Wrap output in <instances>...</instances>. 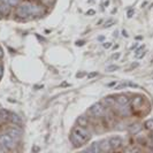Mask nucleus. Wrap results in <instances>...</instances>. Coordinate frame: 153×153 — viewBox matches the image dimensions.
<instances>
[{
  "mask_svg": "<svg viewBox=\"0 0 153 153\" xmlns=\"http://www.w3.org/2000/svg\"><path fill=\"white\" fill-rule=\"evenodd\" d=\"M152 62H153V59H152Z\"/></svg>",
  "mask_w": 153,
  "mask_h": 153,
  "instance_id": "obj_37",
  "label": "nucleus"
},
{
  "mask_svg": "<svg viewBox=\"0 0 153 153\" xmlns=\"http://www.w3.org/2000/svg\"><path fill=\"white\" fill-rule=\"evenodd\" d=\"M108 141H109V144H111L112 150H117V149H120L121 145H122V138L119 137V136H113V137H111Z\"/></svg>",
  "mask_w": 153,
  "mask_h": 153,
  "instance_id": "obj_5",
  "label": "nucleus"
},
{
  "mask_svg": "<svg viewBox=\"0 0 153 153\" xmlns=\"http://www.w3.org/2000/svg\"><path fill=\"white\" fill-rule=\"evenodd\" d=\"M98 75V73H91V74H89V78H92V77L97 76Z\"/></svg>",
  "mask_w": 153,
  "mask_h": 153,
  "instance_id": "obj_27",
  "label": "nucleus"
},
{
  "mask_svg": "<svg viewBox=\"0 0 153 153\" xmlns=\"http://www.w3.org/2000/svg\"><path fill=\"white\" fill-rule=\"evenodd\" d=\"M76 45L77 46H82V45H84V42H83V40H78L76 43Z\"/></svg>",
  "mask_w": 153,
  "mask_h": 153,
  "instance_id": "obj_28",
  "label": "nucleus"
},
{
  "mask_svg": "<svg viewBox=\"0 0 153 153\" xmlns=\"http://www.w3.org/2000/svg\"><path fill=\"white\" fill-rule=\"evenodd\" d=\"M87 152H91V153H99L101 152V149H100V143L99 142H94L90 145V148L86 149Z\"/></svg>",
  "mask_w": 153,
  "mask_h": 153,
  "instance_id": "obj_8",
  "label": "nucleus"
},
{
  "mask_svg": "<svg viewBox=\"0 0 153 153\" xmlns=\"http://www.w3.org/2000/svg\"><path fill=\"white\" fill-rule=\"evenodd\" d=\"M2 55H3V52H2V48L0 47V58H2Z\"/></svg>",
  "mask_w": 153,
  "mask_h": 153,
  "instance_id": "obj_30",
  "label": "nucleus"
},
{
  "mask_svg": "<svg viewBox=\"0 0 153 153\" xmlns=\"http://www.w3.org/2000/svg\"><path fill=\"white\" fill-rule=\"evenodd\" d=\"M7 134H9L10 136H13L14 138H16V137H20V135H21V131L20 130H16V129H9L8 131H7Z\"/></svg>",
  "mask_w": 153,
  "mask_h": 153,
  "instance_id": "obj_16",
  "label": "nucleus"
},
{
  "mask_svg": "<svg viewBox=\"0 0 153 153\" xmlns=\"http://www.w3.org/2000/svg\"><path fill=\"white\" fill-rule=\"evenodd\" d=\"M136 67H138V62H134V64L131 65V67H130V69H129V70H131L133 68H136Z\"/></svg>",
  "mask_w": 153,
  "mask_h": 153,
  "instance_id": "obj_24",
  "label": "nucleus"
},
{
  "mask_svg": "<svg viewBox=\"0 0 153 153\" xmlns=\"http://www.w3.org/2000/svg\"><path fill=\"white\" fill-rule=\"evenodd\" d=\"M145 50H144V46H141V47H138L137 50H136V52H135V55H136V58L137 59H142L144 55H145Z\"/></svg>",
  "mask_w": 153,
  "mask_h": 153,
  "instance_id": "obj_13",
  "label": "nucleus"
},
{
  "mask_svg": "<svg viewBox=\"0 0 153 153\" xmlns=\"http://www.w3.org/2000/svg\"><path fill=\"white\" fill-rule=\"evenodd\" d=\"M89 123V119L85 116V115H81L78 119H77V124L78 126H82V127H86Z\"/></svg>",
  "mask_w": 153,
  "mask_h": 153,
  "instance_id": "obj_12",
  "label": "nucleus"
},
{
  "mask_svg": "<svg viewBox=\"0 0 153 153\" xmlns=\"http://www.w3.org/2000/svg\"><path fill=\"white\" fill-rule=\"evenodd\" d=\"M117 105H128L130 102V98L127 94H120L115 98Z\"/></svg>",
  "mask_w": 153,
  "mask_h": 153,
  "instance_id": "obj_6",
  "label": "nucleus"
},
{
  "mask_svg": "<svg viewBox=\"0 0 153 153\" xmlns=\"http://www.w3.org/2000/svg\"><path fill=\"white\" fill-rule=\"evenodd\" d=\"M32 151H33V152H35V151H39V148H33Z\"/></svg>",
  "mask_w": 153,
  "mask_h": 153,
  "instance_id": "obj_32",
  "label": "nucleus"
},
{
  "mask_svg": "<svg viewBox=\"0 0 153 153\" xmlns=\"http://www.w3.org/2000/svg\"><path fill=\"white\" fill-rule=\"evenodd\" d=\"M0 144L3 145L5 148H7L8 150H12L15 148L16 145V142H15V138L13 136H10L9 134H3V135H0Z\"/></svg>",
  "mask_w": 153,
  "mask_h": 153,
  "instance_id": "obj_3",
  "label": "nucleus"
},
{
  "mask_svg": "<svg viewBox=\"0 0 153 153\" xmlns=\"http://www.w3.org/2000/svg\"><path fill=\"white\" fill-rule=\"evenodd\" d=\"M141 130H142V124L139 123H134L133 126L129 127V133L133 135H137L138 133H141Z\"/></svg>",
  "mask_w": 153,
  "mask_h": 153,
  "instance_id": "obj_10",
  "label": "nucleus"
},
{
  "mask_svg": "<svg viewBox=\"0 0 153 153\" xmlns=\"http://www.w3.org/2000/svg\"><path fill=\"white\" fill-rule=\"evenodd\" d=\"M117 69H119V66H116V65H111V66H108V67L106 68V72L113 73V72H115V70H117Z\"/></svg>",
  "mask_w": 153,
  "mask_h": 153,
  "instance_id": "obj_19",
  "label": "nucleus"
},
{
  "mask_svg": "<svg viewBox=\"0 0 153 153\" xmlns=\"http://www.w3.org/2000/svg\"><path fill=\"white\" fill-rule=\"evenodd\" d=\"M114 23H115V21H114L113 18H109L108 21H106V22H105V24H104V28H109V27L114 25Z\"/></svg>",
  "mask_w": 153,
  "mask_h": 153,
  "instance_id": "obj_20",
  "label": "nucleus"
},
{
  "mask_svg": "<svg viewBox=\"0 0 153 153\" xmlns=\"http://www.w3.org/2000/svg\"><path fill=\"white\" fill-rule=\"evenodd\" d=\"M90 138H91V133L86 129V127L76 126L73 128L70 134V142L74 145V148H79L84 145Z\"/></svg>",
  "mask_w": 153,
  "mask_h": 153,
  "instance_id": "obj_2",
  "label": "nucleus"
},
{
  "mask_svg": "<svg viewBox=\"0 0 153 153\" xmlns=\"http://www.w3.org/2000/svg\"><path fill=\"white\" fill-rule=\"evenodd\" d=\"M98 40H100V42H102V40H104V36H101V37H99V38H98Z\"/></svg>",
  "mask_w": 153,
  "mask_h": 153,
  "instance_id": "obj_31",
  "label": "nucleus"
},
{
  "mask_svg": "<svg viewBox=\"0 0 153 153\" xmlns=\"http://www.w3.org/2000/svg\"><path fill=\"white\" fill-rule=\"evenodd\" d=\"M2 76V67L0 66V77Z\"/></svg>",
  "mask_w": 153,
  "mask_h": 153,
  "instance_id": "obj_33",
  "label": "nucleus"
},
{
  "mask_svg": "<svg viewBox=\"0 0 153 153\" xmlns=\"http://www.w3.org/2000/svg\"><path fill=\"white\" fill-rule=\"evenodd\" d=\"M18 1L20 0H3V2L5 3H8L9 6H15V5H17Z\"/></svg>",
  "mask_w": 153,
  "mask_h": 153,
  "instance_id": "obj_21",
  "label": "nucleus"
},
{
  "mask_svg": "<svg viewBox=\"0 0 153 153\" xmlns=\"http://www.w3.org/2000/svg\"><path fill=\"white\" fill-rule=\"evenodd\" d=\"M89 112H90L93 116L99 117V116H101V115L104 114L105 107H104V105H102L101 102H97V104H94V105L91 106V108L89 109Z\"/></svg>",
  "mask_w": 153,
  "mask_h": 153,
  "instance_id": "obj_4",
  "label": "nucleus"
},
{
  "mask_svg": "<svg viewBox=\"0 0 153 153\" xmlns=\"http://www.w3.org/2000/svg\"><path fill=\"white\" fill-rule=\"evenodd\" d=\"M143 102H144V99H143V97H141V96H136V97L131 100V105H133V107H134L135 109L141 108V106H142Z\"/></svg>",
  "mask_w": 153,
  "mask_h": 153,
  "instance_id": "obj_7",
  "label": "nucleus"
},
{
  "mask_svg": "<svg viewBox=\"0 0 153 153\" xmlns=\"http://www.w3.org/2000/svg\"><path fill=\"white\" fill-rule=\"evenodd\" d=\"M43 13H44V8L42 5L33 3L30 1H24L16 8V15L21 18H28L30 15L32 16L42 15Z\"/></svg>",
  "mask_w": 153,
  "mask_h": 153,
  "instance_id": "obj_1",
  "label": "nucleus"
},
{
  "mask_svg": "<svg viewBox=\"0 0 153 153\" xmlns=\"http://www.w3.org/2000/svg\"><path fill=\"white\" fill-rule=\"evenodd\" d=\"M145 128L149 130V131H153V119H150V120H148L146 122H145Z\"/></svg>",
  "mask_w": 153,
  "mask_h": 153,
  "instance_id": "obj_18",
  "label": "nucleus"
},
{
  "mask_svg": "<svg viewBox=\"0 0 153 153\" xmlns=\"http://www.w3.org/2000/svg\"><path fill=\"white\" fill-rule=\"evenodd\" d=\"M94 13H96V12H94L93 9H90V10H89V12H87L86 14H87V15H91V16H92V15H94Z\"/></svg>",
  "mask_w": 153,
  "mask_h": 153,
  "instance_id": "obj_25",
  "label": "nucleus"
},
{
  "mask_svg": "<svg viewBox=\"0 0 153 153\" xmlns=\"http://www.w3.org/2000/svg\"><path fill=\"white\" fill-rule=\"evenodd\" d=\"M82 76H84V73H78L77 74V77H82Z\"/></svg>",
  "mask_w": 153,
  "mask_h": 153,
  "instance_id": "obj_29",
  "label": "nucleus"
},
{
  "mask_svg": "<svg viewBox=\"0 0 153 153\" xmlns=\"http://www.w3.org/2000/svg\"><path fill=\"white\" fill-rule=\"evenodd\" d=\"M9 112L7 111V109H3V108H1L0 109V119L1 120H7V119H9Z\"/></svg>",
  "mask_w": 153,
  "mask_h": 153,
  "instance_id": "obj_15",
  "label": "nucleus"
},
{
  "mask_svg": "<svg viewBox=\"0 0 153 153\" xmlns=\"http://www.w3.org/2000/svg\"><path fill=\"white\" fill-rule=\"evenodd\" d=\"M119 58H120V53H117V52H116V53H114V54H112V57H111V59H112V60H117Z\"/></svg>",
  "mask_w": 153,
  "mask_h": 153,
  "instance_id": "obj_23",
  "label": "nucleus"
},
{
  "mask_svg": "<svg viewBox=\"0 0 153 153\" xmlns=\"http://www.w3.org/2000/svg\"><path fill=\"white\" fill-rule=\"evenodd\" d=\"M108 5H109V1H106V2H105V7H107Z\"/></svg>",
  "mask_w": 153,
  "mask_h": 153,
  "instance_id": "obj_35",
  "label": "nucleus"
},
{
  "mask_svg": "<svg viewBox=\"0 0 153 153\" xmlns=\"http://www.w3.org/2000/svg\"><path fill=\"white\" fill-rule=\"evenodd\" d=\"M123 36H126V37H128V33L126 32V30H123Z\"/></svg>",
  "mask_w": 153,
  "mask_h": 153,
  "instance_id": "obj_34",
  "label": "nucleus"
},
{
  "mask_svg": "<svg viewBox=\"0 0 153 153\" xmlns=\"http://www.w3.org/2000/svg\"><path fill=\"white\" fill-rule=\"evenodd\" d=\"M133 14H134V9H129V12H128V17H131Z\"/></svg>",
  "mask_w": 153,
  "mask_h": 153,
  "instance_id": "obj_26",
  "label": "nucleus"
},
{
  "mask_svg": "<svg viewBox=\"0 0 153 153\" xmlns=\"http://www.w3.org/2000/svg\"><path fill=\"white\" fill-rule=\"evenodd\" d=\"M9 120H10L13 123H17V124L21 123V119H20V116H18L17 114H14V113H10V114H9Z\"/></svg>",
  "mask_w": 153,
  "mask_h": 153,
  "instance_id": "obj_14",
  "label": "nucleus"
},
{
  "mask_svg": "<svg viewBox=\"0 0 153 153\" xmlns=\"http://www.w3.org/2000/svg\"><path fill=\"white\" fill-rule=\"evenodd\" d=\"M104 102L105 104H107V105H109V106H112V105H114L115 102H116V100H115V98L114 97H106L105 99H104Z\"/></svg>",
  "mask_w": 153,
  "mask_h": 153,
  "instance_id": "obj_17",
  "label": "nucleus"
},
{
  "mask_svg": "<svg viewBox=\"0 0 153 153\" xmlns=\"http://www.w3.org/2000/svg\"><path fill=\"white\" fill-rule=\"evenodd\" d=\"M102 46H104V48H109V47H112V43L111 42H105L102 44Z\"/></svg>",
  "mask_w": 153,
  "mask_h": 153,
  "instance_id": "obj_22",
  "label": "nucleus"
},
{
  "mask_svg": "<svg viewBox=\"0 0 153 153\" xmlns=\"http://www.w3.org/2000/svg\"><path fill=\"white\" fill-rule=\"evenodd\" d=\"M151 138H152V141H153V134L151 135Z\"/></svg>",
  "mask_w": 153,
  "mask_h": 153,
  "instance_id": "obj_36",
  "label": "nucleus"
},
{
  "mask_svg": "<svg viewBox=\"0 0 153 153\" xmlns=\"http://www.w3.org/2000/svg\"><path fill=\"white\" fill-rule=\"evenodd\" d=\"M124 87H139V85L136 84V83H133V82H123V83H121V84H119V85L115 86L116 90L124 89Z\"/></svg>",
  "mask_w": 153,
  "mask_h": 153,
  "instance_id": "obj_9",
  "label": "nucleus"
},
{
  "mask_svg": "<svg viewBox=\"0 0 153 153\" xmlns=\"http://www.w3.org/2000/svg\"><path fill=\"white\" fill-rule=\"evenodd\" d=\"M100 149H101V152H107L109 151L112 148H111V144H109V141L108 139H104L100 142Z\"/></svg>",
  "mask_w": 153,
  "mask_h": 153,
  "instance_id": "obj_11",
  "label": "nucleus"
}]
</instances>
